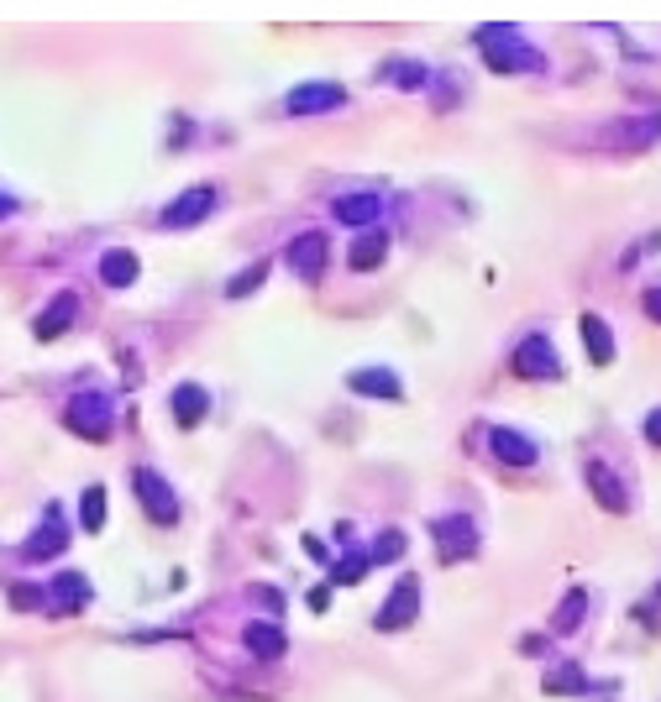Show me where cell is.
Returning <instances> with one entry per match:
<instances>
[{
    "label": "cell",
    "mask_w": 661,
    "mask_h": 702,
    "mask_svg": "<svg viewBox=\"0 0 661 702\" xmlns=\"http://www.w3.org/2000/svg\"><path fill=\"white\" fill-rule=\"evenodd\" d=\"M546 692H588V677H582L573 661H562L556 671H546Z\"/></svg>",
    "instance_id": "cell-25"
},
{
    "label": "cell",
    "mask_w": 661,
    "mask_h": 702,
    "mask_svg": "<svg viewBox=\"0 0 661 702\" xmlns=\"http://www.w3.org/2000/svg\"><path fill=\"white\" fill-rule=\"evenodd\" d=\"M515 372L530 383H556L562 378V357H556L552 336H526L515 346Z\"/></svg>",
    "instance_id": "cell-6"
},
{
    "label": "cell",
    "mask_w": 661,
    "mask_h": 702,
    "mask_svg": "<svg viewBox=\"0 0 661 702\" xmlns=\"http://www.w3.org/2000/svg\"><path fill=\"white\" fill-rule=\"evenodd\" d=\"M399 556H404V535H399V530H383L368 550V561H399Z\"/></svg>",
    "instance_id": "cell-28"
},
{
    "label": "cell",
    "mask_w": 661,
    "mask_h": 702,
    "mask_svg": "<svg viewBox=\"0 0 661 702\" xmlns=\"http://www.w3.org/2000/svg\"><path fill=\"white\" fill-rule=\"evenodd\" d=\"M488 445H494V456H499L504 467H535V456H541V445L530 441L526 430H509V425H494Z\"/></svg>",
    "instance_id": "cell-11"
},
{
    "label": "cell",
    "mask_w": 661,
    "mask_h": 702,
    "mask_svg": "<svg viewBox=\"0 0 661 702\" xmlns=\"http://www.w3.org/2000/svg\"><path fill=\"white\" fill-rule=\"evenodd\" d=\"M640 310H646V314H651V320L661 325V284H651L646 294H640Z\"/></svg>",
    "instance_id": "cell-30"
},
{
    "label": "cell",
    "mask_w": 661,
    "mask_h": 702,
    "mask_svg": "<svg viewBox=\"0 0 661 702\" xmlns=\"http://www.w3.org/2000/svg\"><path fill=\"white\" fill-rule=\"evenodd\" d=\"M80 520L90 535H101L106 530V488H90V493L80 498Z\"/></svg>",
    "instance_id": "cell-24"
},
{
    "label": "cell",
    "mask_w": 661,
    "mask_h": 702,
    "mask_svg": "<svg viewBox=\"0 0 661 702\" xmlns=\"http://www.w3.org/2000/svg\"><path fill=\"white\" fill-rule=\"evenodd\" d=\"M363 572H368V556H363V550H352L346 561H337V576H331V582H346V587H357V582H363Z\"/></svg>",
    "instance_id": "cell-29"
},
{
    "label": "cell",
    "mask_w": 661,
    "mask_h": 702,
    "mask_svg": "<svg viewBox=\"0 0 661 702\" xmlns=\"http://www.w3.org/2000/svg\"><path fill=\"white\" fill-rule=\"evenodd\" d=\"M74 314H80V299H74V294H58L54 305L37 314V341H58L74 325Z\"/></svg>",
    "instance_id": "cell-15"
},
{
    "label": "cell",
    "mask_w": 661,
    "mask_h": 702,
    "mask_svg": "<svg viewBox=\"0 0 661 702\" xmlns=\"http://www.w3.org/2000/svg\"><path fill=\"white\" fill-rule=\"evenodd\" d=\"M640 436H646L651 445H661V404L651 409V415H646V425H640Z\"/></svg>",
    "instance_id": "cell-31"
},
{
    "label": "cell",
    "mask_w": 661,
    "mask_h": 702,
    "mask_svg": "<svg viewBox=\"0 0 661 702\" xmlns=\"http://www.w3.org/2000/svg\"><path fill=\"white\" fill-rule=\"evenodd\" d=\"M582 614H588V593H582V587H573L567 598L556 603V614H552V634H573V629L582 624Z\"/></svg>",
    "instance_id": "cell-22"
},
{
    "label": "cell",
    "mask_w": 661,
    "mask_h": 702,
    "mask_svg": "<svg viewBox=\"0 0 661 702\" xmlns=\"http://www.w3.org/2000/svg\"><path fill=\"white\" fill-rule=\"evenodd\" d=\"M582 477H588V488H593V498L604 503L609 514H630V488L609 472V462H588L582 467Z\"/></svg>",
    "instance_id": "cell-12"
},
{
    "label": "cell",
    "mask_w": 661,
    "mask_h": 702,
    "mask_svg": "<svg viewBox=\"0 0 661 702\" xmlns=\"http://www.w3.org/2000/svg\"><path fill=\"white\" fill-rule=\"evenodd\" d=\"M247 651L263 655V661H279V655H284V629L279 624H247Z\"/></svg>",
    "instance_id": "cell-23"
},
{
    "label": "cell",
    "mask_w": 661,
    "mask_h": 702,
    "mask_svg": "<svg viewBox=\"0 0 661 702\" xmlns=\"http://www.w3.org/2000/svg\"><path fill=\"white\" fill-rule=\"evenodd\" d=\"M383 258H389V236H383V231H363L357 241H352V252H346V262H352L357 273H368V267H378Z\"/></svg>",
    "instance_id": "cell-20"
},
{
    "label": "cell",
    "mask_w": 661,
    "mask_h": 702,
    "mask_svg": "<svg viewBox=\"0 0 661 702\" xmlns=\"http://www.w3.org/2000/svg\"><path fill=\"white\" fill-rule=\"evenodd\" d=\"M37 535H43V540H32L27 556H58V550H63V520H58V514H48V524H43Z\"/></svg>",
    "instance_id": "cell-27"
},
{
    "label": "cell",
    "mask_w": 661,
    "mask_h": 702,
    "mask_svg": "<svg viewBox=\"0 0 661 702\" xmlns=\"http://www.w3.org/2000/svg\"><path fill=\"white\" fill-rule=\"evenodd\" d=\"M168 409H174V419H179V425H200V419H205V409H211V393L200 389V383H179V389L168 393Z\"/></svg>",
    "instance_id": "cell-17"
},
{
    "label": "cell",
    "mask_w": 661,
    "mask_h": 702,
    "mask_svg": "<svg viewBox=\"0 0 661 702\" xmlns=\"http://www.w3.org/2000/svg\"><path fill=\"white\" fill-rule=\"evenodd\" d=\"M473 48L483 52V63L494 74H541V48H530L520 37V26H477L473 32Z\"/></svg>",
    "instance_id": "cell-1"
},
{
    "label": "cell",
    "mask_w": 661,
    "mask_h": 702,
    "mask_svg": "<svg viewBox=\"0 0 661 702\" xmlns=\"http://www.w3.org/2000/svg\"><path fill=\"white\" fill-rule=\"evenodd\" d=\"M263 278H268V258H258L252 267H241L237 278L226 284V299H247V294H252V288L263 284Z\"/></svg>",
    "instance_id": "cell-26"
},
{
    "label": "cell",
    "mask_w": 661,
    "mask_h": 702,
    "mask_svg": "<svg viewBox=\"0 0 661 702\" xmlns=\"http://www.w3.org/2000/svg\"><path fill=\"white\" fill-rule=\"evenodd\" d=\"M80 603H90V576H80V572L54 576V587H48V608H54V614H74Z\"/></svg>",
    "instance_id": "cell-14"
},
{
    "label": "cell",
    "mask_w": 661,
    "mask_h": 702,
    "mask_svg": "<svg viewBox=\"0 0 661 702\" xmlns=\"http://www.w3.org/2000/svg\"><path fill=\"white\" fill-rule=\"evenodd\" d=\"M11 210H16V200H5V194H0V215H11Z\"/></svg>",
    "instance_id": "cell-32"
},
{
    "label": "cell",
    "mask_w": 661,
    "mask_h": 702,
    "mask_svg": "<svg viewBox=\"0 0 661 702\" xmlns=\"http://www.w3.org/2000/svg\"><path fill=\"white\" fill-rule=\"evenodd\" d=\"M326 258H331V241H326V231L294 236L290 252H284V262H290V273L299 278V284H320V278H326Z\"/></svg>",
    "instance_id": "cell-5"
},
{
    "label": "cell",
    "mask_w": 661,
    "mask_h": 702,
    "mask_svg": "<svg viewBox=\"0 0 661 702\" xmlns=\"http://www.w3.org/2000/svg\"><path fill=\"white\" fill-rule=\"evenodd\" d=\"M582 346H588V357H593V367H609L614 362V331H609L604 314H582Z\"/></svg>",
    "instance_id": "cell-16"
},
{
    "label": "cell",
    "mask_w": 661,
    "mask_h": 702,
    "mask_svg": "<svg viewBox=\"0 0 661 702\" xmlns=\"http://www.w3.org/2000/svg\"><path fill=\"white\" fill-rule=\"evenodd\" d=\"M599 147H614V153H646L651 142H661V116H625L614 131H599L593 136Z\"/></svg>",
    "instance_id": "cell-8"
},
{
    "label": "cell",
    "mask_w": 661,
    "mask_h": 702,
    "mask_svg": "<svg viewBox=\"0 0 661 702\" xmlns=\"http://www.w3.org/2000/svg\"><path fill=\"white\" fill-rule=\"evenodd\" d=\"M337 105H346V90L320 79V84H299V90H290L284 110H290V116H326V110H337Z\"/></svg>",
    "instance_id": "cell-9"
},
{
    "label": "cell",
    "mask_w": 661,
    "mask_h": 702,
    "mask_svg": "<svg viewBox=\"0 0 661 702\" xmlns=\"http://www.w3.org/2000/svg\"><path fill=\"white\" fill-rule=\"evenodd\" d=\"M215 205H221V189H215V183H194V189H185L174 205L163 210V226H168V231H189V226H200Z\"/></svg>",
    "instance_id": "cell-7"
},
{
    "label": "cell",
    "mask_w": 661,
    "mask_h": 702,
    "mask_svg": "<svg viewBox=\"0 0 661 702\" xmlns=\"http://www.w3.org/2000/svg\"><path fill=\"white\" fill-rule=\"evenodd\" d=\"M346 389L363 393V398H389V404H394V398H404V383H399L389 367H357V372L346 378Z\"/></svg>",
    "instance_id": "cell-13"
},
{
    "label": "cell",
    "mask_w": 661,
    "mask_h": 702,
    "mask_svg": "<svg viewBox=\"0 0 661 702\" xmlns=\"http://www.w3.org/2000/svg\"><path fill=\"white\" fill-rule=\"evenodd\" d=\"M430 540H436V556L457 567V561H468L477 550V524L468 514H441V520L430 524Z\"/></svg>",
    "instance_id": "cell-3"
},
{
    "label": "cell",
    "mask_w": 661,
    "mask_h": 702,
    "mask_svg": "<svg viewBox=\"0 0 661 702\" xmlns=\"http://www.w3.org/2000/svg\"><path fill=\"white\" fill-rule=\"evenodd\" d=\"M69 425H74L80 436H90V441H106V436H110V404H106V393H80V398L69 404Z\"/></svg>",
    "instance_id": "cell-10"
},
{
    "label": "cell",
    "mask_w": 661,
    "mask_h": 702,
    "mask_svg": "<svg viewBox=\"0 0 661 702\" xmlns=\"http://www.w3.org/2000/svg\"><path fill=\"white\" fill-rule=\"evenodd\" d=\"M132 488H137L142 514H147L153 524H174V520H179V498H174V488H168L153 467H137L132 472Z\"/></svg>",
    "instance_id": "cell-4"
},
{
    "label": "cell",
    "mask_w": 661,
    "mask_h": 702,
    "mask_svg": "<svg viewBox=\"0 0 661 702\" xmlns=\"http://www.w3.org/2000/svg\"><path fill=\"white\" fill-rule=\"evenodd\" d=\"M331 215H337L342 226H373V221L383 215V200H378V194H342V200L331 205Z\"/></svg>",
    "instance_id": "cell-18"
},
{
    "label": "cell",
    "mask_w": 661,
    "mask_h": 702,
    "mask_svg": "<svg viewBox=\"0 0 661 702\" xmlns=\"http://www.w3.org/2000/svg\"><path fill=\"white\" fill-rule=\"evenodd\" d=\"M378 79H389L399 90H425V84H430V69L415 63V58H389V63L378 69Z\"/></svg>",
    "instance_id": "cell-21"
},
{
    "label": "cell",
    "mask_w": 661,
    "mask_h": 702,
    "mask_svg": "<svg viewBox=\"0 0 661 702\" xmlns=\"http://www.w3.org/2000/svg\"><path fill=\"white\" fill-rule=\"evenodd\" d=\"M415 619H421V582H415V576H399L394 593L378 603L373 624L383 629V634H399V629H410Z\"/></svg>",
    "instance_id": "cell-2"
},
{
    "label": "cell",
    "mask_w": 661,
    "mask_h": 702,
    "mask_svg": "<svg viewBox=\"0 0 661 702\" xmlns=\"http://www.w3.org/2000/svg\"><path fill=\"white\" fill-rule=\"evenodd\" d=\"M137 273H142V262H137V252H127V247H110L106 258H101V284H110V288L137 284Z\"/></svg>",
    "instance_id": "cell-19"
}]
</instances>
